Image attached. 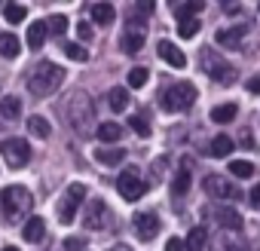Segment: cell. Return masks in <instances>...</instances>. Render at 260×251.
Returning <instances> with one entry per match:
<instances>
[{
	"label": "cell",
	"mask_w": 260,
	"mask_h": 251,
	"mask_svg": "<svg viewBox=\"0 0 260 251\" xmlns=\"http://www.w3.org/2000/svg\"><path fill=\"white\" fill-rule=\"evenodd\" d=\"M239 141H242L245 147H254V135H251L248 129H242V135H239Z\"/></svg>",
	"instance_id": "60d3db41"
},
{
	"label": "cell",
	"mask_w": 260,
	"mask_h": 251,
	"mask_svg": "<svg viewBox=\"0 0 260 251\" xmlns=\"http://www.w3.org/2000/svg\"><path fill=\"white\" fill-rule=\"evenodd\" d=\"M233 150H236L233 138H226V135H214V138H211V147H208V153H211V156H217V160H220V156H230Z\"/></svg>",
	"instance_id": "d6986e66"
},
{
	"label": "cell",
	"mask_w": 260,
	"mask_h": 251,
	"mask_svg": "<svg viewBox=\"0 0 260 251\" xmlns=\"http://www.w3.org/2000/svg\"><path fill=\"white\" fill-rule=\"evenodd\" d=\"M178 34H181L184 40H190V37H196V34H199V19H190V22H181V25H178Z\"/></svg>",
	"instance_id": "d590c367"
},
{
	"label": "cell",
	"mask_w": 260,
	"mask_h": 251,
	"mask_svg": "<svg viewBox=\"0 0 260 251\" xmlns=\"http://www.w3.org/2000/svg\"><path fill=\"white\" fill-rule=\"evenodd\" d=\"M132 224H135V233H138V239H144V242L156 239V233H159V217H156L153 211H138Z\"/></svg>",
	"instance_id": "8fae6325"
},
{
	"label": "cell",
	"mask_w": 260,
	"mask_h": 251,
	"mask_svg": "<svg viewBox=\"0 0 260 251\" xmlns=\"http://www.w3.org/2000/svg\"><path fill=\"white\" fill-rule=\"evenodd\" d=\"M83 196H86V187H83V184H71V187H68V196H64L61 205H58L61 224H74V214H77V205L83 202Z\"/></svg>",
	"instance_id": "30bf717a"
},
{
	"label": "cell",
	"mask_w": 260,
	"mask_h": 251,
	"mask_svg": "<svg viewBox=\"0 0 260 251\" xmlns=\"http://www.w3.org/2000/svg\"><path fill=\"white\" fill-rule=\"evenodd\" d=\"M248 251H254V248H248Z\"/></svg>",
	"instance_id": "bcb514c9"
},
{
	"label": "cell",
	"mask_w": 260,
	"mask_h": 251,
	"mask_svg": "<svg viewBox=\"0 0 260 251\" xmlns=\"http://www.w3.org/2000/svg\"><path fill=\"white\" fill-rule=\"evenodd\" d=\"M68 25H71V22H68L64 16H58V13L46 19V28H49V34H52V37H64V31H68Z\"/></svg>",
	"instance_id": "4dcf8cb0"
},
{
	"label": "cell",
	"mask_w": 260,
	"mask_h": 251,
	"mask_svg": "<svg viewBox=\"0 0 260 251\" xmlns=\"http://www.w3.org/2000/svg\"><path fill=\"white\" fill-rule=\"evenodd\" d=\"M43 236H46L43 217H28V221H25V239H28V242H40Z\"/></svg>",
	"instance_id": "cb8c5ba5"
},
{
	"label": "cell",
	"mask_w": 260,
	"mask_h": 251,
	"mask_svg": "<svg viewBox=\"0 0 260 251\" xmlns=\"http://www.w3.org/2000/svg\"><path fill=\"white\" fill-rule=\"evenodd\" d=\"M110 251H132V248H128V245H113Z\"/></svg>",
	"instance_id": "ee69618b"
},
{
	"label": "cell",
	"mask_w": 260,
	"mask_h": 251,
	"mask_svg": "<svg viewBox=\"0 0 260 251\" xmlns=\"http://www.w3.org/2000/svg\"><path fill=\"white\" fill-rule=\"evenodd\" d=\"M119 46H122V52H125V55H135V52L144 46V31H141V28H128V31L122 34Z\"/></svg>",
	"instance_id": "9a60e30c"
},
{
	"label": "cell",
	"mask_w": 260,
	"mask_h": 251,
	"mask_svg": "<svg viewBox=\"0 0 260 251\" xmlns=\"http://www.w3.org/2000/svg\"><path fill=\"white\" fill-rule=\"evenodd\" d=\"M116 190H119V196H122L125 202H138V199L147 193V184L141 181L138 169H125V172H119V178H116Z\"/></svg>",
	"instance_id": "8992f818"
},
{
	"label": "cell",
	"mask_w": 260,
	"mask_h": 251,
	"mask_svg": "<svg viewBox=\"0 0 260 251\" xmlns=\"http://www.w3.org/2000/svg\"><path fill=\"white\" fill-rule=\"evenodd\" d=\"M25 16H28V10H25L22 4H7V7H4V19H7L10 25H19V22H25Z\"/></svg>",
	"instance_id": "f546056e"
},
{
	"label": "cell",
	"mask_w": 260,
	"mask_h": 251,
	"mask_svg": "<svg viewBox=\"0 0 260 251\" xmlns=\"http://www.w3.org/2000/svg\"><path fill=\"white\" fill-rule=\"evenodd\" d=\"M89 16H92L95 25H113L116 10H113L110 4H92V7H89Z\"/></svg>",
	"instance_id": "2e32d148"
},
{
	"label": "cell",
	"mask_w": 260,
	"mask_h": 251,
	"mask_svg": "<svg viewBox=\"0 0 260 251\" xmlns=\"http://www.w3.org/2000/svg\"><path fill=\"white\" fill-rule=\"evenodd\" d=\"M61 83H64V71L52 61H40L28 77V92L37 98H49L61 89Z\"/></svg>",
	"instance_id": "6da1fadb"
},
{
	"label": "cell",
	"mask_w": 260,
	"mask_h": 251,
	"mask_svg": "<svg viewBox=\"0 0 260 251\" xmlns=\"http://www.w3.org/2000/svg\"><path fill=\"white\" fill-rule=\"evenodd\" d=\"M166 251H187V242H181V239L172 236V239L166 242Z\"/></svg>",
	"instance_id": "74e56055"
},
{
	"label": "cell",
	"mask_w": 260,
	"mask_h": 251,
	"mask_svg": "<svg viewBox=\"0 0 260 251\" xmlns=\"http://www.w3.org/2000/svg\"><path fill=\"white\" fill-rule=\"evenodd\" d=\"M46 34H49L46 22H34V25H28V46H31V49H40L43 40H46Z\"/></svg>",
	"instance_id": "7402d4cb"
},
{
	"label": "cell",
	"mask_w": 260,
	"mask_h": 251,
	"mask_svg": "<svg viewBox=\"0 0 260 251\" xmlns=\"http://www.w3.org/2000/svg\"><path fill=\"white\" fill-rule=\"evenodd\" d=\"M190 181H193V178H190V163H184V166H181V172L175 175V184H172V196H184V193L190 190Z\"/></svg>",
	"instance_id": "603a6c76"
},
{
	"label": "cell",
	"mask_w": 260,
	"mask_h": 251,
	"mask_svg": "<svg viewBox=\"0 0 260 251\" xmlns=\"http://www.w3.org/2000/svg\"><path fill=\"white\" fill-rule=\"evenodd\" d=\"M193 101H196V86H193V83H175V86H169V89L162 92V98H159L162 110H169V113L190 110Z\"/></svg>",
	"instance_id": "3957f363"
},
{
	"label": "cell",
	"mask_w": 260,
	"mask_h": 251,
	"mask_svg": "<svg viewBox=\"0 0 260 251\" xmlns=\"http://www.w3.org/2000/svg\"><path fill=\"white\" fill-rule=\"evenodd\" d=\"M107 104H110V110H113V113H119V110H125V107H128V92H125L122 86H116V89H110V95H107Z\"/></svg>",
	"instance_id": "83f0119b"
},
{
	"label": "cell",
	"mask_w": 260,
	"mask_h": 251,
	"mask_svg": "<svg viewBox=\"0 0 260 251\" xmlns=\"http://www.w3.org/2000/svg\"><path fill=\"white\" fill-rule=\"evenodd\" d=\"M248 202H251L254 208H260V184H257V187H254V190L248 193Z\"/></svg>",
	"instance_id": "ab89813d"
},
{
	"label": "cell",
	"mask_w": 260,
	"mask_h": 251,
	"mask_svg": "<svg viewBox=\"0 0 260 251\" xmlns=\"http://www.w3.org/2000/svg\"><path fill=\"white\" fill-rule=\"evenodd\" d=\"M230 172H233L236 178H251V175H254V166H251L248 160H233V163H230Z\"/></svg>",
	"instance_id": "836d02e7"
},
{
	"label": "cell",
	"mask_w": 260,
	"mask_h": 251,
	"mask_svg": "<svg viewBox=\"0 0 260 251\" xmlns=\"http://www.w3.org/2000/svg\"><path fill=\"white\" fill-rule=\"evenodd\" d=\"M199 65H202V71H205V74H208L214 83L233 86V83L239 80V77H236V68H233V65H230V61H226V58H223L217 49H211V46L199 52Z\"/></svg>",
	"instance_id": "7a4b0ae2"
},
{
	"label": "cell",
	"mask_w": 260,
	"mask_h": 251,
	"mask_svg": "<svg viewBox=\"0 0 260 251\" xmlns=\"http://www.w3.org/2000/svg\"><path fill=\"white\" fill-rule=\"evenodd\" d=\"M95 160L104 163V166H119L125 160V150L122 147H98L95 150Z\"/></svg>",
	"instance_id": "ac0fdd59"
},
{
	"label": "cell",
	"mask_w": 260,
	"mask_h": 251,
	"mask_svg": "<svg viewBox=\"0 0 260 251\" xmlns=\"http://www.w3.org/2000/svg\"><path fill=\"white\" fill-rule=\"evenodd\" d=\"M156 52H159V58H162L166 65H172V68H184V65H187V55H184L172 40H159Z\"/></svg>",
	"instance_id": "4fadbf2b"
},
{
	"label": "cell",
	"mask_w": 260,
	"mask_h": 251,
	"mask_svg": "<svg viewBox=\"0 0 260 251\" xmlns=\"http://www.w3.org/2000/svg\"><path fill=\"white\" fill-rule=\"evenodd\" d=\"M172 13H175V19H181V22H190L193 16L202 13V0H190V4H172Z\"/></svg>",
	"instance_id": "e0dca14e"
},
{
	"label": "cell",
	"mask_w": 260,
	"mask_h": 251,
	"mask_svg": "<svg viewBox=\"0 0 260 251\" xmlns=\"http://www.w3.org/2000/svg\"><path fill=\"white\" fill-rule=\"evenodd\" d=\"M245 37H248V25H230V28H220V31L214 34V40H217L223 49H239Z\"/></svg>",
	"instance_id": "7c38bea8"
},
{
	"label": "cell",
	"mask_w": 260,
	"mask_h": 251,
	"mask_svg": "<svg viewBox=\"0 0 260 251\" xmlns=\"http://www.w3.org/2000/svg\"><path fill=\"white\" fill-rule=\"evenodd\" d=\"M128 125H132V132H135V135H141V138H147V135H150V122H147L144 116H132V119H128Z\"/></svg>",
	"instance_id": "e575fe53"
},
{
	"label": "cell",
	"mask_w": 260,
	"mask_h": 251,
	"mask_svg": "<svg viewBox=\"0 0 260 251\" xmlns=\"http://www.w3.org/2000/svg\"><path fill=\"white\" fill-rule=\"evenodd\" d=\"M83 224H86L89 230H104V227L110 224V208H107V202H104V199H89V205H86V211H83Z\"/></svg>",
	"instance_id": "9c48e42d"
},
{
	"label": "cell",
	"mask_w": 260,
	"mask_h": 251,
	"mask_svg": "<svg viewBox=\"0 0 260 251\" xmlns=\"http://www.w3.org/2000/svg\"><path fill=\"white\" fill-rule=\"evenodd\" d=\"M0 205H4V214L13 221V217H22V214H28L31 211V205H34V196H31V190L28 187H7L4 193H0Z\"/></svg>",
	"instance_id": "277c9868"
},
{
	"label": "cell",
	"mask_w": 260,
	"mask_h": 251,
	"mask_svg": "<svg viewBox=\"0 0 260 251\" xmlns=\"http://www.w3.org/2000/svg\"><path fill=\"white\" fill-rule=\"evenodd\" d=\"M211 214L217 217V224H220L223 230H233V233L242 230V214H239L236 208H230V205L223 208V205H220V208H211Z\"/></svg>",
	"instance_id": "5bb4252c"
},
{
	"label": "cell",
	"mask_w": 260,
	"mask_h": 251,
	"mask_svg": "<svg viewBox=\"0 0 260 251\" xmlns=\"http://www.w3.org/2000/svg\"><path fill=\"white\" fill-rule=\"evenodd\" d=\"M68 119L74 122V129H77L80 135L89 132V122H95V107H92V98H89L86 92H77V95L71 98V104H68Z\"/></svg>",
	"instance_id": "5b68a950"
},
{
	"label": "cell",
	"mask_w": 260,
	"mask_h": 251,
	"mask_svg": "<svg viewBox=\"0 0 260 251\" xmlns=\"http://www.w3.org/2000/svg\"><path fill=\"white\" fill-rule=\"evenodd\" d=\"M28 132H31L34 138H49V135H52V125H49V119H43V116L37 113V116L28 119Z\"/></svg>",
	"instance_id": "d4e9b609"
},
{
	"label": "cell",
	"mask_w": 260,
	"mask_h": 251,
	"mask_svg": "<svg viewBox=\"0 0 260 251\" xmlns=\"http://www.w3.org/2000/svg\"><path fill=\"white\" fill-rule=\"evenodd\" d=\"M0 116H4V119H19L22 116V101L16 95L0 98Z\"/></svg>",
	"instance_id": "44dd1931"
},
{
	"label": "cell",
	"mask_w": 260,
	"mask_h": 251,
	"mask_svg": "<svg viewBox=\"0 0 260 251\" xmlns=\"http://www.w3.org/2000/svg\"><path fill=\"white\" fill-rule=\"evenodd\" d=\"M22 52V43L16 34H0V55L4 58H16Z\"/></svg>",
	"instance_id": "ffe728a7"
},
{
	"label": "cell",
	"mask_w": 260,
	"mask_h": 251,
	"mask_svg": "<svg viewBox=\"0 0 260 251\" xmlns=\"http://www.w3.org/2000/svg\"><path fill=\"white\" fill-rule=\"evenodd\" d=\"M214 251H239V248H236V245H233V242H223V239H220V242H217V248H214Z\"/></svg>",
	"instance_id": "7bdbcfd3"
},
{
	"label": "cell",
	"mask_w": 260,
	"mask_h": 251,
	"mask_svg": "<svg viewBox=\"0 0 260 251\" xmlns=\"http://www.w3.org/2000/svg\"><path fill=\"white\" fill-rule=\"evenodd\" d=\"M77 34H80V40H92V28L83 22V25H77Z\"/></svg>",
	"instance_id": "f35d334b"
},
{
	"label": "cell",
	"mask_w": 260,
	"mask_h": 251,
	"mask_svg": "<svg viewBox=\"0 0 260 251\" xmlns=\"http://www.w3.org/2000/svg\"><path fill=\"white\" fill-rule=\"evenodd\" d=\"M248 92H257L260 95V77H251L248 80Z\"/></svg>",
	"instance_id": "b9f144b4"
},
{
	"label": "cell",
	"mask_w": 260,
	"mask_h": 251,
	"mask_svg": "<svg viewBox=\"0 0 260 251\" xmlns=\"http://www.w3.org/2000/svg\"><path fill=\"white\" fill-rule=\"evenodd\" d=\"M0 150H4V156H7V163H10L13 169H22V166L31 163V147H28L25 138H7Z\"/></svg>",
	"instance_id": "52a82bcc"
},
{
	"label": "cell",
	"mask_w": 260,
	"mask_h": 251,
	"mask_svg": "<svg viewBox=\"0 0 260 251\" xmlns=\"http://www.w3.org/2000/svg\"><path fill=\"white\" fill-rule=\"evenodd\" d=\"M83 239L80 236H71V239H64V251H83Z\"/></svg>",
	"instance_id": "8d00e7d4"
},
{
	"label": "cell",
	"mask_w": 260,
	"mask_h": 251,
	"mask_svg": "<svg viewBox=\"0 0 260 251\" xmlns=\"http://www.w3.org/2000/svg\"><path fill=\"white\" fill-rule=\"evenodd\" d=\"M236 113H239L236 104H217V107L211 110V122H233Z\"/></svg>",
	"instance_id": "f1b7e54d"
},
{
	"label": "cell",
	"mask_w": 260,
	"mask_h": 251,
	"mask_svg": "<svg viewBox=\"0 0 260 251\" xmlns=\"http://www.w3.org/2000/svg\"><path fill=\"white\" fill-rule=\"evenodd\" d=\"M98 138L107 141V144L119 141V138H122V125H119V122H101V125H98Z\"/></svg>",
	"instance_id": "4316f807"
},
{
	"label": "cell",
	"mask_w": 260,
	"mask_h": 251,
	"mask_svg": "<svg viewBox=\"0 0 260 251\" xmlns=\"http://www.w3.org/2000/svg\"><path fill=\"white\" fill-rule=\"evenodd\" d=\"M64 55L71 61H89V49H83V43H64Z\"/></svg>",
	"instance_id": "d6a6232c"
},
{
	"label": "cell",
	"mask_w": 260,
	"mask_h": 251,
	"mask_svg": "<svg viewBox=\"0 0 260 251\" xmlns=\"http://www.w3.org/2000/svg\"><path fill=\"white\" fill-rule=\"evenodd\" d=\"M0 251H19V248H13V245H7V248H0Z\"/></svg>",
	"instance_id": "f6af8a7d"
},
{
	"label": "cell",
	"mask_w": 260,
	"mask_h": 251,
	"mask_svg": "<svg viewBox=\"0 0 260 251\" xmlns=\"http://www.w3.org/2000/svg\"><path fill=\"white\" fill-rule=\"evenodd\" d=\"M147 80H150V71L147 68H132V71H128V86H132V89L147 86Z\"/></svg>",
	"instance_id": "1f68e13d"
},
{
	"label": "cell",
	"mask_w": 260,
	"mask_h": 251,
	"mask_svg": "<svg viewBox=\"0 0 260 251\" xmlns=\"http://www.w3.org/2000/svg\"><path fill=\"white\" fill-rule=\"evenodd\" d=\"M202 187H205V193L214 196V199H239V196H242L239 187H236L233 181H226L223 175H208V178L202 181Z\"/></svg>",
	"instance_id": "ba28073f"
},
{
	"label": "cell",
	"mask_w": 260,
	"mask_h": 251,
	"mask_svg": "<svg viewBox=\"0 0 260 251\" xmlns=\"http://www.w3.org/2000/svg\"><path fill=\"white\" fill-rule=\"evenodd\" d=\"M205 245H208V233H205V227H193L190 236H187V251H205Z\"/></svg>",
	"instance_id": "484cf974"
}]
</instances>
